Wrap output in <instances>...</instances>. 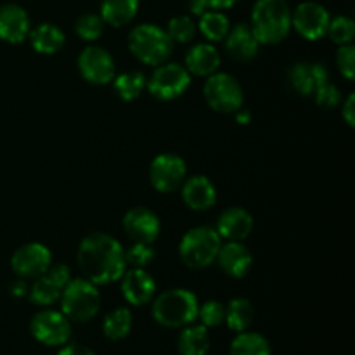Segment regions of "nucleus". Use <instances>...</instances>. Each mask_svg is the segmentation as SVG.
I'll use <instances>...</instances> for the list:
<instances>
[{"mask_svg":"<svg viewBox=\"0 0 355 355\" xmlns=\"http://www.w3.org/2000/svg\"><path fill=\"white\" fill-rule=\"evenodd\" d=\"M45 276L62 290V288L71 281V270H69V267L64 266V263H55V266L51 263V267L47 269Z\"/></svg>","mask_w":355,"mask_h":355,"instance_id":"nucleus-39","label":"nucleus"},{"mask_svg":"<svg viewBox=\"0 0 355 355\" xmlns=\"http://www.w3.org/2000/svg\"><path fill=\"white\" fill-rule=\"evenodd\" d=\"M342 116L350 128L355 127V94L354 92L349 94V97L343 101Z\"/></svg>","mask_w":355,"mask_h":355,"instance_id":"nucleus-40","label":"nucleus"},{"mask_svg":"<svg viewBox=\"0 0 355 355\" xmlns=\"http://www.w3.org/2000/svg\"><path fill=\"white\" fill-rule=\"evenodd\" d=\"M121 279V293L125 300L134 307H141L153 300L156 293V283L151 274L146 269L132 267L130 270H125Z\"/></svg>","mask_w":355,"mask_h":355,"instance_id":"nucleus-15","label":"nucleus"},{"mask_svg":"<svg viewBox=\"0 0 355 355\" xmlns=\"http://www.w3.org/2000/svg\"><path fill=\"white\" fill-rule=\"evenodd\" d=\"M331 42H335L336 45H349L354 42L355 37V23L354 19H350L349 16H336L333 19H329L328 31Z\"/></svg>","mask_w":355,"mask_h":355,"instance_id":"nucleus-32","label":"nucleus"},{"mask_svg":"<svg viewBox=\"0 0 355 355\" xmlns=\"http://www.w3.org/2000/svg\"><path fill=\"white\" fill-rule=\"evenodd\" d=\"M83 277L94 284H111L127 270L125 250L116 238L106 232H92L82 239L76 252Z\"/></svg>","mask_w":355,"mask_h":355,"instance_id":"nucleus-1","label":"nucleus"},{"mask_svg":"<svg viewBox=\"0 0 355 355\" xmlns=\"http://www.w3.org/2000/svg\"><path fill=\"white\" fill-rule=\"evenodd\" d=\"M139 10V0H103L101 17L113 28L125 26L135 17Z\"/></svg>","mask_w":355,"mask_h":355,"instance_id":"nucleus-24","label":"nucleus"},{"mask_svg":"<svg viewBox=\"0 0 355 355\" xmlns=\"http://www.w3.org/2000/svg\"><path fill=\"white\" fill-rule=\"evenodd\" d=\"M75 31L78 33V37L82 38V40L96 42L104 31L103 17L97 16V14H92V12L82 14V16L76 19Z\"/></svg>","mask_w":355,"mask_h":355,"instance_id":"nucleus-34","label":"nucleus"},{"mask_svg":"<svg viewBox=\"0 0 355 355\" xmlns=\"http://www.w3.org/2000/svg\"><path fill=\"white\" fill-rule=\"evenodd\" d=\"M250 28L259 44H281L291 31V9L286 0H257Z\"/></svg>","mask_w":355,"mask_h":355,"instance_id":"nucleus-2","label":"nucleus"},{"mask_svg":"<svg viewBox=\"0 0 355 355\" xmlns=\"http://www.w3.org/2000/svg\"><path fill=\"white\" fill-rule=\"evenodd\" d=\"M58 355H96L89 347L85 345H64L59 350Z\"/></svg>","mask_w":355,"mask_h":355,"instance_id":"nucleus-41","label":"nucleus"},{"mask_svg":"<svg viewBox=\"0 0 355 355\" xmlns=\"http://www.w3.org/2000/svg\"><path fill=\"white\" fill-rule=\"evenodd\" d=\"M215 231L225 241H243L253 231L252 214L239 207L225 208L220 214V217H218Z\"/></svg>","mask_w":355,"mask_h":355,"instance_id":"nucleus-19","label":"nucleus"},{"mask_svg":"<svg viewBox=\"0 0 355 355\" xmlns=\"http://www.w3.org/2000/svg\"><path fill=\"white\" fill-rule=\"evenodd\" d=\"M222 246V238L214 227L200 225L193 227L182 236L179 245V255L184 266L189 269H205L210 267L217 259Z\"/></svg>","mask_w":355,"mask_h":355,"instance_id":"nucleus-6","label":"nucleus"},{"mask_svg":"<svg viewBox=\"0 0 355 355\" xmlns=\"http://www.w3.org/2000/svg\"><path fill=\"white\" fill-rule=\"evenodd\" d=\"M123 229L134 243L153 245L158 239L162 224L153 210L146 207H134L125 214Z\"/></svg>","mask_w":355,"mask_h":355,"instance_id":"nucleus-14","label":"nucleus"},{"mask_svg":"<svg viewBox=\"0 0 355 355\" xmlns=\"http://www.w3.org/2000/svg\"><path fill=\"white\" fill-rule=\"evenodd\" d=\"M182 200L191 210H210L217 201V189L205 175H193L182 182Z\"/></svg>","mask_w":355,"mask_h":355,"instance_id":"nucleus-20","label":"nucleus"},{"mask_svg":"<svg viewBox=\"0 0 355 355\" xmlns=\"http://www.w3.org/2000/svg\"><path fill=\"white\" fill-rule=\"evenodd\" d=\"M198 30L203 33V37L210 42H220L224 40L225 35L231 30V23H229L227 16L220 10H207L200 16V23H198Z\"/></svg>","mask_w":355,"mask_h":355,"instance_id":"nucleus-28","label":"nucleus"},{"mask_svg":"<svg viewBox=\"0 0 355 355\" xmlns=\"http://www.w3.org/2000/svg\"><path fill=\"white\" fill-rule=\"evenodd\" d=\"M191 85V75L177 62H163L146 82L149 94L159 101H173L182 96Z\"/></svg>","mask_w":355,"mask_h":355,"instance_id":"nucleus-8","label":"nucleus"},{"mask_svg":"<svg viewBox=\"0 0 355 355\" xmlns=\"http://www.w3.org/2000/svg\"><path fill=\"white\" fill-rule=\"evenodd\" d=\"M329 19L331 16L324 6L307 0L291 12V28H295L307 40H319L328 31Z\"/></svg>","mask_w":355,"mask_h":355,"instance_id":"nucleus-13","label":"nucleus"},{"mask_svg":"<svg viewBox=\"0 0 355 355\" xmlns=\"http://www.w3.org/2000/svg\"><path fill=\"white\" fill-rule=\"evenodd\" d=\"M78 69L83 78L92 85H106L116 76L114 59L99 45H89L80 52Z\"/></svg>","mask_w":355,"mask_h":355,"instance_id":"nucleus-11","label":"nucleus"},{"mask_svg":"<svg viewBox=\"0 0 355 355\" xmlns=\"http://www.w3.org/2000/svg\"><path fill=\"white\" fill-rule=\"evenodd\" d=\"M156 252L151 245H144V243H134L128 250H125V262L127 267H137V269H146L149 263L155 260Z\"/></svg>","mask_w":355,"mask_h":355,"instance_id":"nucleus-35","label":"nucleus"},{"mask_svg":"<svg viewBox=\"0 0 355 355\" xmlns=\"http://www.w3.org/2000/svg\"><path fill=\"white\" fill-rule=\"evenodd\" d=\"M30 331L42 345L62 347L71 338V321L62 312L42 311L31 318Z\"/></svg>","mask_w":355,"mask_h":355,"instance_id":"nucleus-9","label":"nucleus"},{"mask_svg":"<svg viewBox=\"0 0 355 355\" xmlns=\"http://www.w3.org/2000/svg\"><path fill=\"white\" fill-rule=\"evenodd\" d=\"M236 120H238L239 125H248L250 121H252V113H250L248 110L239 107V110L236 111Z\"/></svg>","mask_w":355,"mask_h":355,"instance_id":"nucleus-45","label":"nucleus"},{"mask_svg":"<svg viewBox=\"0 0 355 355\" xmlns=\"http://www.w3.org/2000/svg\"><path fill=\"white\" fill-rule=\"evenodd\" d=\"M225 51L231 55L234 61L239 62H248L259 54V40L253 35L250 24L239 23L236 24L232 30H229V33L225 35Z\"/></svg>","mask_w":355,"mask_h":355,"instance_id":"nucleus-21","label":"nucleus"},{"mask_svg":"<svg viewBox=\"0 0 355 355\" xmlns=\"http://www.w3.org/2000/svg\"><path fill=\"white\" fill-rule=\"evenodd\" d=\"M146 76L142 75L137 69H132V71H125L121 75L114 76L113 78V89L116 92V96L120 99L127 101H135L146 89Z\"/></svg>","mask_w":355,"mask_h":355,"instance_id":"nucleus-27","label":"nucleus"},{"mask_svg":"<svg viewBox=\"0 0 355 355\" xmlns=\"http://www.w3.org/2000/svg\"><path fill=\"white\" fill-rule=\"evenodd\" d=\"M288 76L295 92L300 96H314L315 90L329 80V71L322 62L300 61L291 66Z\"/></svg>","mask_w":355,"mask_h":355,"instance_id":"nucleus-16","label":"nucleus"},{"mask_svg":"<svg viewBox=\"0 0 355 355\" xmlns=\"http://www.w3.org/2000/svg\"><path fill=\"white\" fill-rule=\"evenodd\" d=\"M203 96L208 106L217 113L231 114L243 107V89L238 80L229 73H218L207 76Z\"/></svg>","mask_w":355,"mask_h":355,"instance_id":"nucleus-7","label":"nucleus"},{"mask_svg":"<svg viewBox=\"0 0 355 355\" xmlns=\"http://www.w3.org/2000/svg\"><path fill=\"white\" fill-rule=\"evenodd\" d=\"M10 293H12L16 298L24 297V295L28 293L26 284H24V281H17V283H14L12 288H10Z\"/></svg>","mask_w":355,"mask_h":355,"instance_id":"nucleus-44","label":"nucleus"},{"mask_svg":"<svg viewBox=\"0 0 355 355\" xmlns=\"http://www.w3.org/2000/svg\"><path fill=\"white\" fill-rule=\"evenodd\" d=\"M128 51L135 59L148 66H159L170 58L173 42L166 30L151 23L135 26L128 35Z\"/></svg>","mask_w":355,"mask_h":355,"instance_id":"nucleus-4","label":"nucleus"},{"mask_svg":"<svg viewBox=\"0 0 355 355\" xmlns=\"http://www.w3.org/2000/svg\"><path fill=\"white\" fill-rule=\"evenodd\" d=\"M225 318V305H222L217 300H208L207 304L198 309V319L205 328H215L224 322Z\"/></svg>","mask_w":355,"mask_h":355,"instance_id":"nucleus-36","label":"nucleus"},{"mask_svg":"<svg viewBox=\"0 0 355 355\" xmlns=\"http://www.w3.org/2000/svg\"><path fill=\"white\" fill-rule=\"evenodd\" d=\"M189 9L194 16H201L203 12H207V6H205L203 0H191L189 2Z\"/></svg>","mask_w":355,"mask_h":355,"instance_id":"nucleus-43","label":"nucleus"},{"mask_svg":"<svg viewBox=\"0 0 355 355\" xmlns=\"http://www.w3.org/2000/svg\"><path fill=\"white\" fill-rule=\"evenodd\" d=\"M220 66V54L211 44H196L187 51L186 66L189 75L210 76Z\"/></svg>","mask_w":355,"mask_h":355,"instance_id":"nucleus-22","label":"nucleus"},{"mask_svg":"<svg viewBox=\"0 0 355 355\" xmlns=\"http://www.w3.org/2000/svg\"><path fill=\"white\" fill-rule=\"evenodd\" d=\"M336 66H338V71L349 82H352L355 76V47L352 44L340 45L336 52Z\"/></svg>","mask_w":355,"mask_h":355,"instance_id":"nucleus-38","label":"nucleus"},{"mask_svg":"<svg viewBox=\"0 0 355 355\" xmlns=\"http://www.w3.org/2000/svg\"><path fill=\"white\" fill-rule=\"evenodd\" d=\"M28 37H30L31 47H33L38 54L44 55H51L61 51L66 40L61 28L51 23L38 24L35 30H30V35H28Z\"/></svg>","mask_w":355,"mask_h":355,"instance_id":"nucleus-23","label":"nucleus"},{"mask_svg":"<svg viewBox=\"0 0 355 355\" xmlns=\"http://www.w3.org/2000/svg\"><path fill=\"white\" fill-rule=\"evenodd\" d=\"M132 329V312L127 307H118L104 318L103 331L113 342L127 338Z\"/></svg>","mask_w":355,"mask_h":355,"instance_id":"nucleus-30","label":"nucleus"},{"mask_svg":"<svg viewBox=\"0 0 355 355\" xmlns=\"http://www.w3.org/2000/svg\"><path fill=\"white\" fill-rule=\"evenodd\" d=\"M198 298L184 288L163 291L153 304V318L165 328H184L198 319Z\"/></svg>","mask_w":355,"mask_h":355,"instance_id":"nucleus-3","label":"nucleus"},{"mask_svg":"<svg viewBox=\"0 0 355 355\" xmlns=\"http://www.w3.org/2000/svg\"><path fill=\"white\" fill-rule=\"evenodd\" d=\"M61 311L69 321L87 322L97 315L101 309V293L97 284L80 277L71 279L61 291Z\"/></svg>","mask_w":355,"mask_h":355,"instance_id":"nucleus-5","label":"nucleus"},{"mask_svg":"<svg viewBox=\"0 0 355 355\" xmlns=\"http://www.w3.org/2000/svg\"><path fill=\"white\" fill-rule=\"evenodd\" d=\"M255 319V309L248 298H232L225 305L224 322L229 329L236 333L246 331Z\"/></svg>","mask_w":355,"mask_h":355,"instance_id":"nucleus-25","label":"nucleus"},{"mask_svg":"<svg viewBox=\"0 0 355 355\" xmlns=\"http://www.w3.org/2000/svg\"><path fill=\"white\" fill-rule=\"evenodd\" d=\"M231 355H270V343L260 333L241 331L231 343Z\"/></svg>","mask_w":355,"mask_h":355,"instance_id":"nucleus-29","label":"nucleus"},{"mask_svg":"<svg viewBox=\"0 0 355 355\" xmlns=\"http://www.w3.org/2000/svg\"><path fill=\"white\" fill-rule=\"evenodd\" d=\"M51 250L42 243H26L14 252L10 267L23 279H37L51 267Z\"/></svg>","mask_w":355,"mask_h":355,"instance_id":"nucleus-12","label":"nucleus"},{"mask_svg":"<svg viewBox=\"0 0 355 355\" xmlns=\"http://www.w3.org/2000/svg\"><path fill=\"white\" fill-rule=\"evenodd\" d=\"M314 97L318 106L324 107V110H333V107H336L342 103V94H340L338 87H336L335 83L329 82V80L315 90Z\"/></svg>","mask_w":355,"mask_h":355,"instance_id":"nucleus-37","label":"nucleus"},{"mask_svg":"<svg viewBox=\"0 0 355 355\" xmlns=\"http://www.w3.org/2000/svg\"><path fill=\"white\" fill-rule=\"evenodd\" d=\"M30 16L17 3L0 7V38L9 44H21L30 35Z\"/></svg>","mask_w":355,"mask_h":355,"instance_id":"nucleus-17","label":"nucleus"},{"mask_svg":"<svg viewBox=\"0 0 355 355\" xmlns=\"http://www.w3.org/2000/svg\"><path fill=\"white\" fill-rule=\"evenodd\" d=\"M215 262L227 276L241 279L250 272L253 266V257L241 241H227L220 246Z\"/></svg>","mask_w":355,"mask_h":355,"instance_id":"nucleus-18","label":"nucleus"},{"mask_svg":"<svg viewBox=\"0 0 355 355\" xmlns=\"http://www.w3.org/2000/svg\"><path fill=\"white\" fill-rule=\"evenodd\" d=\"M187 166L180 156L173 153H163L151 162L149 180L158 193H173L186 180Z\"/></svg>","mask_w":355,"mask_h":355,"instance_id":"nucleus-10","label":"nucleus"},{"mask_svg":"<svg viewBox=\"0 0 355 355\" xmlns=\"http://www.w3.org/2000/svg\"><path fill=\"white\" fill-rule=\"evenodd\" d=\"M208 10H224L231 9L238 0H203Z\"/></svg>","mask_w":355,"mask_h":355,"instance_id":"nucleus-42","label":"nucleus"},{"mask_svg":"<svg viewBox=\"0 0 355 355\" xmlns=\"http://www.w3.org/2000/svg\"><path fill=\"white\" fill-rule=\"evenodd\" d=\"M61 288L58 284L52 283L47 276H40L35 279L33 286L30 288V300L31 304L40 305V307H49V305L55 304L61 298Z\"/></svg>","mask_w":355,"mask_h":355,"instance_id":"nucleus-31","label":"nucleus"},{"mask_svg":"<svg viewBox=\"0 0 355 355\" xmlns=\"http://www.w3.org/2000/svg\"><path fill=\"white\" fill-rule=\"evenodd\" d=\"M198 26L189 16H177L168 21V28L166 33L172 38V42H179V44H189L194 37H196Z\"/></svg>","mask_w":355,"mask_h":355,"instance_id":"nucleus-33","label":"nucleus"},{"mask_svg":"<svg viewBox=\"0 0 355 355\" xmlns=\"http://www.w3.org/2000/svg\"><path fill=\"white\" fill-rule=\"evenodd\" d=\"M177 347H179L180 355H207L210 350L208 329L203 324L184 326Z\"/></svg>","mask_w":355,"mask_h":355,"instance_id":"nucleus-26","label":"nucleus"}]
</instances>
